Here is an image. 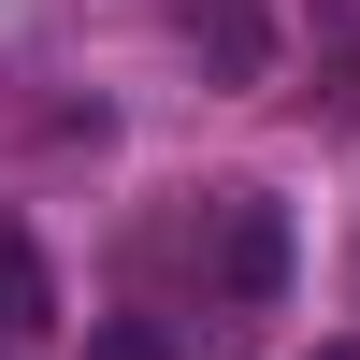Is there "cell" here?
Returning <instances> with one entry per match:
<instances>
[{
  "instance_id": "cell-4",
  "label": "cell",
  "mask_w": 360,
  "mask_h": 360,
  "mask_svg": "<svg viewBox=\"0 0 360 360\" xmlns=\"http://www.w3.org/2000/svg\"><path fill=\"white\" fill-rule=\"evenodd\" d=\"M86 360H173V332H144V317H115V332H86Z\"/></svg>"
},
{
  "instance_id": "cell-3",
  "label": "cell",
  "mask_w": 360,
  "mask_h": 360,
  "mask_svg": "<svg viewBox=\"0 0 360 360\" xmlns=\"http://www.w3.org/2000/svg\"><path fill=\"white\" fill-rule=\"evenodd\" d=\"M0 332H15V346H29V332H58V259L29 245L15 217H0Z\"/></svg>"
},
{
  "instance_id": "cell-5",
  "label": "cell",
  "mask_w": 360,
  "mask_h": 360,
  "mask_svg": "<svg viewBox=\"0 0 360 360\" xmlns=\"http://www.w3.org/2000/svg\"><path fill=\"white\" fill-rule=\"evenodd\" d=\"M317 360H360V346H317Z\"/></svg>"
},
{
  "instance_id": "cell-1",
  "label": "cell",
  "mask_w": 360,
  "mask_h": 360,
  "mask_svg": "<svg viewBox=\"0 0 360 360\" xmlns=\"http://www.w3.org/2000/svg\"><path fill=\"white\" fill-rule=\"evenodd\" d=\"M288 202L259 188H217V303H288Z\"/></svg>"
},
{
  "instance_id": "cell-2",
  "label": "cell",
  "mask_w": 360,
  "mask_h": 360,
  "mask_svg": "<svg viewBox=\"0 0 360 360\" xmlns=\"http://www.w3.org/2000/svg\"><path fill=\"white\" fill-rule=\"evenodd\" d=\"M188 44L217 86H274V0H188Z\"/></svg>"
}]
</instances>
